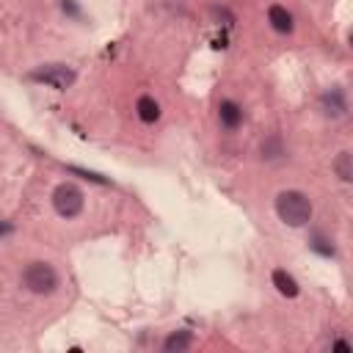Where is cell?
Segmentation results:
<instances>
[{
  "mask_svg": "<svg viewBox=\"0 0 353 353\" xmlns=\"http://www.w3.org/2000/svg\"><path fill=\"white\" fill-rule=\"evenodd\" d=\"M276 215L287 226H306L312 218V201L301 190H281L276 196Z\"/></svg>",
  "mask_w": 353,
  "mask_h": 353,
  "instance_id": "obj_1",
  "label": "cell"
},
{
  "mask_svg": "<svg viewBox=\"0 0 353 353\" xmlns=\"http://www.w3.org/2000/svg\"><path fill=\"white\" fill-rule=\"evenodd\" d=\"M22 284L36 295H52L58 290V273L50 262H30L22 270Z\"/></svg>",
  "mask_w": 353,
  "mask_h": 353,
  "instance_id": "obj_2",
  "label": "cell"
},
{
  "mask_svg": "<svg viewBox=\"0 0 353 353\" xmlns=\"http://www.w3.org/2000/svg\"><path fill=\"white\" fill-rule=\"evenodd\" d=\"M83 204H85V196H83V190H80L77 185H72V182H61V185L52 190V207H55V212H58L61 218H74V215H80Z\"/></svg>",
  "mask_w": 353,
  "mask_h": 353,
  "instance_id": "obj_3",
  "label": "cell"
},
{
  "mask_svg": "<svg viewBox=\"0 0 353 353\" xmlns=\"http://www.w3.org/2000/svg\"><path fill=\"white\" fill-rule=\"evenodd\" d=\"M30 77L39 80V83H47V85H52V88H58V91L69 88V85L74 83V72H72L66 63H47V66H41V69H33Z\"/></svg>",
  "mask_w": 353,
  "mask_h": 353,
  "instance_id": "obj_4",
  "label": "cell"
},
{
  "mask_svg": "<svg viewBox=\"0 0 353 353\" xmlns=\"http://www.w3.org/2000/svg\"><path fill=\"white\" fill-rule=\"evenodd\" d=\"M320 105H323V113H325V116H331V119H339V116H345V110H347L345 94H342L339 88L325 91V94H323V99H320Z\"/></svg>",
  "mask_w": 353,
  "mask_h": 353,
  "instance_id": "obj_5",
  "label": "cell"
},
{
  "mask_svg": "<svg viewBox=\"0 0 353 353\" xmlns=\"http://www.w3.org/2000/svg\"><path fill=\"white\" fill-rule=\"evenodd\" d=\"M218 121H221L226 130L240 127V124H243V108H240L237 102H232V99H223V102L218 105Z\"/></svg>",
  "mask_w": 353,
  "mask_h": 353,
  "instance_id": "obj_6",
  "label": "cell"
},
{
  "mask_svg": "<svg viewBox=\"0 0 353 353\" xmlns=\"http://www.w3.org/2000/svg\"><path fill=\"white\" fill-rule=\"evenodd\" d=\"M268 19H270V25H273V30H279V33H292V14L284 8V6H270L268 8Z\"/></svg>",
  "mask_w": 353,
  "mask_h": 353,
  "instance_id": "obj_7",
  "label": "cell"
},
{
  "mask_svg": "<svg viewBox=\"0 0 353 353\" xmlns=\"http://www.w3.org/2000/svg\"><path fill=\"white\" fill-rule=\"evenodd\" d=\"M190 345H193L190 331H174V334H168V336H165L163 350H165V353H182V350H188Z\"/></svg>",
  "mask_w": 353,
  "mask_h": 353,
  "instance_id": "obj_8",
  "label": "cell"
},
{
  "mask_svg": "<svg viewBox=\"0 0 353 353\" xmlns=\"http://www.w3.org/2000/svg\"><path fill=\"white\" fill-rule=\"evenodd\" d=\"M273 284H276V290L284 295V298H295L298 295V281L287 273V270H273Z\"/></svg>",
  "mask_w": 353,
  "mask_h": 353,
  "instance_id": "obj_9",
  "label": "cell"
},
{
  "mask_svg": "<svg viewBox=\"0 0 353 353\" xmlns=\"http://www.w3.org/2000/svg\"><path fill=\"white\" fill-rule=\"evenodd\" d=\"M135 110H138V119L146 121V124H152V121L160 119V105H157L152 97H141V99L135 102Z\"/></svg>",
  "mask_w": 353,
  "mask_h": 353,
  "instance_id": "obj_10",
  "label": "cell"
},
{
  "mask_svg": "<svg viewBox=\"0 0 353 353\" xmlns=\"http://www.w3.org/2000/svg\"><path fill=\"white\" fill-rule=\"evenodd\" d=\"M281 154H284V143H281L279 135H270L268 141H262V157H265V160H276V157H281Z\"/></svg>",
  "mask_w": 353,
  "mask_h": 353,
  "instance_id": "obj_11",
  "label": "cell"
},
{
  "mask_svg": "<svg viewBox=\"0 0 353 353\" xmlns=\"http://www.w3.org/2000/svg\"><path fill=\"white\" fill-rule=\"evenodd\" d=\"M334 168H336V174H339V179H342V182H350V179H353V168H350V152H339V157H336Z\"/></svg>",
  "mask_w": 353,
  "mask_h": 353,
  "instance_id": "obj_12",
  "label": "cell"
},
{
  "mask_svg": "<svg viewBox=\"0 0 353 353\" xmlns=\"http://www.w3.org/2000/svg\"><path fill=\"white\" fill-rule=\"evenodd\" d=\"M331 350H342V353H353V345H350V342H345V339H336V342H331Z\"/></svg>",
  "mask_w": 353,
  "mask_h": 353,
  "instance_id": "obj_13",
  "label": "cell"
}]
</instances>
